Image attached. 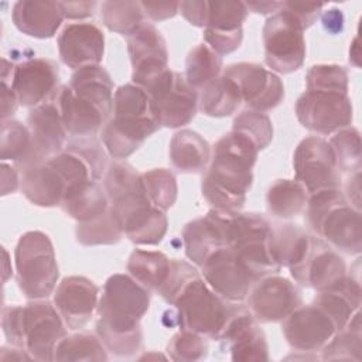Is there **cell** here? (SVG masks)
Returning <instances> with one entry per match:
<instances>
[{
    "label": "cell",
    "instance_id": "cell-20",
    "mask_svg": "<svg viewBox=\"0 0 362 362\" xmlns=\"http://www.w3.org/2000/svg\"><path fill=\"white\" fill-rule=\"evenodd\" d=\"M8 83L17 96L18 105L35 107L57 92L59 83L58 65L45 58L23 61L16 65Z\"/></svg>",
    "mask_w": 362,
    "mask_h": 362
},
{
    "label": "cell",
    "instance_id": "cell-23",
    "mask_svg": "<svg viewBox=\"0 0 362 362\" xmlns=\"http://www.w3.org/2000/svg\"><path fill=\"white\" fill-rule=\"evenodd\" d=\"M57 42L61 61L72 69L99 65L103 58L105 35L93 23H71L65 25Z\"/></svg>",
    "mask_w": 362,
    "mask_h": 362
},
{
    "label": "cell",
    "instance_id": "cell-21",
    "mask_svg": "<svg viewBox=\"0 0 362 362\" xmlns=\"http://www.w3.org/2000/svg\"><path fill=\"white\" fill-rule=\"evenodd\" d=\"M233 211L212 208L205 216L188 222L182 229V243L187 257L197 266L218 249L228 246V222Z\"/></svg>",
    "mask_w": 362,
    "mask_h": 362
},
{
    "label": "cell",
    "instance_id": "cell-30",
    "mask_svg": "<svg viewBox=\"0 0 362 362\" xmlns=\"http://www.w3.org/2000/svg\"><path fill=\"white\" fill-rule=\"evenodd\" d=\"M361 284L358 279L345 276L335 286L318 291L314 304L332 321L337 331L342 329L361 307Z\"/></svg>",
    "mask_w": 362,
    "mask_h": 362
},
{
    "label": "cell",
    "instance_id": "cell-50",
    "mask_svg": "<svg viewBox=\"0 0 362 362\" xmlns=\"http://www.w3.org/2000/svg\"><path fill=\"white\" fill-rule=\"evenodd\" d=\"M197 276H199V273L192 264H189L185 260L171 259V267H170L167 280L158 288L157 293L161 296V298L165 303L173 305V303L177 298V296L180 294V291Z\"/></svg>",
    "mask_w": 362,
    "mask_h": 362
},
{
    "label": "cell",
    "instance_id": "cell-33",
    "mask_svg": "<svg viewBox=\"0 0 362 362\" xmlns=\"http://www.w3.org/2000/svg\"><path fill=\"white\" fill-rule=\"evenodd\" d=\"M74 93L90 100L109 119L113 113V81L110 74L100 65L79 68L71 76L68 85Z\"/></svg>",
    "mask_w": 362,
    "mask_h": 362
},
{
    "label": "cell",
    "instance_id": "cell-26",
    "mask_svg": "<svg viewBox=\"0 0 362 362\" xmlns=\"http://www.w3.org/2000/svg\"><path fill=\"white\" fill-rule=\"evenodd\" d=\"M346 276L344 259L321 238L314 236L310 255L303 264L296 281L317 291L327 290Z\"/></svg>",
    "mask_w": 362,
    "mask_h": 362
},
{
    "label": "cell",
    "instance_id": "cell-14",
    "mask_svg": "<svg viewBox=\"0 0 362 362\" xmlns=\"http://www.w3.org/2000/svg\"><path fill=\"white\" fill-rule=\"evenodd\" d=\"M105 191L122 226L153 206L141 174L126 161H113L105 173Z\"/></svg>",
    "mask_w": 362,
    "mask_h": 362
},
{
    "label": "cell",
    "instance_id": "cell-10",
    "mask_svg": "<svg viewBox=\"0 0 362 362\" xmlns=\"http://www.w3.org/2000/svg\"><path fill=\"white\" fill-rule=\"evenodd\" d=\"M352 113L348 92L307 89L296 102L298 122L318 134L335 133L351 126Z\"/></svg>",
    "mask_w": 362,
    "mask_h": 362
},
{
    "label": "cell",
    "instance_id": "cell-57",
    "mask_svg": "<svg viewBox=\"0 0 362 362\" xmlns=\"http://www.w3.org/2000/svg\"><path fill=\"white\" fill-rule=\"evenodd\" d=\"M361 171L354 173L349 175V178L346 180L345 184V198L348 199V202L361 211Z\"/></svg>",
    "mask_w": 362,
    "mask_h": 362
},
{
    "label": "cell",
    "instance_id": "cell-56",
    "mask_svg": "<svg viewBox=\"0 0 362 362\" xmlns=\"http://www.w3.org/2000/svg\"><path fill=\"white\" fill-rule=\"evenodd\" d=\"M1 120H7L11 117L17 109L18 100L17 96L11 88V85L6 81H1Z\"/></svg>",
    "mask_w": 362,
    "mask_h": 362
},
{
    "label": "cell",
    "instance_id": "cell-34",
    "mask_svg": "<svg viewBox=\"0 0 362 362\" xmlns=\"http://www.w3.org/2000/svg\"><path fill=\"white\" fill-rule=\"evenodd\" d=\"M209 143L194 130H180L170 141L171 164L181 173H199L211 161Z\"/></svg>",
    "mask_w": 362,
    "mask_h": 362
},
{
    "label": "cell",
    "instance_id": "cell-59",
    "mask_svg": "<svg viewBox=\"0 0 362 362\" xmlns=\"http://www.w3.org/2000/svg\"><path fill=\"white\" fill-rule=\"evenodd\" d=\"M322 21H324L325 30L329 33H338L344 27V16H342L341 10H337V8L327 11L324 14Z\"/></svg>",
    "mask_w": 362,
    "mask_h": 362
},
{
    "label": "cell",
    "instance_id": "cell-7",
    "mask_svg": "<svg viewBox=\"0 0 362 362\" xmlns=\"http://www.w3.org/2000/svg\"><path fill=\"white\" fill-rule=\"evenodd\" d=\"M228 246L259 279L281 267L272 250L273 226L256 212H232L228 222Z\"/></svg>",
    "mask_w": 362,
    "mask_h": 362
},
{
    "label": "cell",
    "instance_id": "cell-37",
    "mask_svg": "<svg viewBox=\"0 0 362 362\" xmlns=\"http://www.w3.org/2000/svg\"><path fill=\"white\" fill-rule=\"evenodd\" d=\"M308 192L296 180H277L266 194L267 211L276 218L288 219L301 214L307 205Z\"/></svg>",
    "mask_w": 362,
    "mask_h": 362
},
{
    "label": "cell",
    "instance_id": "cell-16",
    "mask_svg": "<svg viewBox=\"0 0 362 362\" xmlns=\"http://www.w3.org/2000/svg\"><path fill=\"white\" fill-rule=\"evenodd\" d=\"M223 75L239 88L242 100L250 110L267 112L284 99V85L272 71L255 62H238L228 65Z\"/></svg>",
    "mask_w": 362,
    "mask_h": 362
},
{
    "label": "cell",
    "instance_id": "cell-4",
    "mask_svg": "<svg viewBox=\"0 0 362 362\" xmlns=\"http://www.w3.org/2000/svg\"><path fill=\"white\" fill-rule=\"evenodd\" d=\"M305 206V219L310 229L325 243L346 255L361 253V211L348 202L339 188L311 194Z\"/></svg>",
    "mask_w": 362,
    "mask_h": 362
},
{
    "label": "cell",
    "instance_id": "cell-55",
    "mask_svg": "<svg viewBox=\"0 0 362 362\" xmlns=\"http://www.w3.org/2000/svg\"><path fill=\"white\" fill-rule=\"evenodd\" d=\"M64 18L81 20L90 17L98 6L96 1H58Z\"/></svg>",
    "mask_w": 362,
    "mask_h": 362
},
{
    "label": "cell",
    "instance_id": "cell-47",
    "mask_svg": "<svg viewBox=\"0 0 362 362\" xmlns=\"http://www.w3.org/2000/svg\"><path fill=\"white\" fill-rule=\"evenodd\" d=\"M232 130L247 136L256 147L266 148L273 140V124L266 113L256 110H245L235 117Z\"/></svg>",
    "mask_w": 362,
    "mask_h": 362
},
{
    "label": "cell",
    "instance_id": "cell-44",
    "mask_svg": "<svg viewBox=\"0 0 362 362\" xmlns=\"http://www.w3.org/2000/svg\"><path fill=\"white\" fill-rule=\"evenodd\" d=\"M100 10L103 24L110 31L126 37L133 34L144 23L140 1H103Z\"/></svg>",
    "mask_w": 362,
    "mask_h": 362
},
{
    "label": "cell",
    "instance_id": "cell-19",
    "mask_svg": "<svg viewBox=\"0 0 362 362\" xmlns=\"http://www.w3.org/2000/svg\"><path fill=\"white\" fill-rule=\"evenodd\" d=\"M287 344L300 352L321 351L337 332L332 321L315 304L300 305L281 321Z\"/></svg>",
    "mask_w": 362,
    "mask_h": 362
},
{
    "label": "cell",
    "instance_id": "cell-15",
    "mask_svg": "<svg viewBox=\"0 0 362 362\" xmlns=\"http://www.w3.org/2000/svg\"><path fill=\"white\" fill-rule=\"evenodd\" d=\"M247 308L257 322L283 321L303 304L298 287L281 276H264L250 288Z\"/></svg>",
    "mask_w": 362,
    "mask_h": 362
},
{
    "label": "cell",
    "instance_id": "cell-31",
    "mask_svg": "<svg viewBox=\"0 0 362 362\" xmlns=\"http://www.w3.org/2000/svg\"><path fill=\"white\" fill-rule=\"evenodd\" d=\"M314 242V236L308 235L298 225L286 223L273 226L272 235V250L276 262L280 267H288L291 276H298L303 264L305 263L311 246Z\"/></svg>",
    "mask_w": 362,
    "mask_h": 362
},
{
    "label": "cell",
    "instance_id": "cell-3",
    "mask_svg": "<svg viewBox=\"0 0 362 362\" xmlns=\"http://www.w3.org/2000/svg\"><path fill=\"white\" fill-rule=\"evenodd\" d=\"M112 115L100 136L106 151L116 160L127 158L163 127L154 100L136 83H124L115 90Z\"/></svg>",
    "mask_w": 362,
    "mask_h": 362
},
{
    "label": "cell",
    "instance_id": "cell-18",
    "mask_svg": "<svg viewBox=\"0 0 362 362\" xmlns=\"http://www.w3.org/2000/svg\"><path fill=\"white\" fill-rule=\"evenodd\" d=\"M247 7L238 0L208 1V21L204 30V40L221 57L236 51L243 40V21Z\"/></svg>",
    "mask_w": 362,
    "mask_h": 362
},
{
    "label": "cell",
    "instance_id": "cell-43",
    "mask_svg": "<svg viewBox=\"0 0 362 362\" xmlns=\"http://www.w3.org/2000/svg\"><path fill=\"white\" fill-rule=\"evenodd\" d=\"M54 361H107V349L98 335L76 332L58 342Z\"/></svg>",
    "mask_w": 362,
    "mask_h": 362
},
{
    "label": "cell",
    "instance_id": "cell-48",
    "mask_svg": "<svg viewBox=\"0 0 362 362\" xmlns=\"http://www.w3.org/2000/svg\"><path fill=\"white\" fill-rule=\"evenodd\" d=\"M167 352L170 358L177 362L201 361L208 355V342L201 334L181 329L170 339Z\"/></svg>",
    "mask_w": 362,
    "mask_h": 362
},
{
    "label": "cell",
    "instance_id": "cell-8",
    "mask_svg": "<svg viewBox=\"0 0 362 362\" xmlns=\"http://www.w3.org/2000/svg\"><path fill=\"white\" fill-rule=\"evenodd\" d=\"M304 30L296 17L286 8L272 14L263 25L264 62L279 74L300 69L305 58Z\"/></svg>",
    "mask_w": 362,
    "mask_h": 362
},
{
    "label": "cell",
    "instance_id": "cell-60",
    "mask_svg": "<svg viewBox=\"0 0 362 362\" xmlns=\"http://www.w3.org/2000/svg\"><path fill=\"white\" fill-rule=\"evenodd\" d=\"M247 10H252L257 14H269L277 13L281 8L283 1H247L245 3Z\"/></svg>",
    "mask_w": 362,
    "mask_h": 362
},
{
    "label": "cell",
    "instance_id": "cell-38",
    "mask_svg": "<svg viewBox=\"0 0 362 362\" xmlns=\"http://www.w3.org/2000/svg\"><path fill=\"white\" fill-rule=\"evenodd\" d=\"M1 160H11L21 171L33 164V141L27 126L7 119L1 120Z\"/></svg>",
    "mask_w": 362,
    "mask_h": 362
},
{
    "label": "cell",
    "instance_id": "cell-2",
    "mask_svg": "<svg viewBox=\"0 0 362 362\" xmlns=\"http://www.w3.org/2000/svg\"><path fill=\"white\" fill-rule=\"evenodd\" d=\"M259 148L245 134L230 130L214 146L211 163L201 182L204 198L216 209L239 212L253 182Z\"/></svg>",
    "mask_w": 362,
    "mask_h": 362
},
{
    "label": "cell",
    "instance_id": "cell-39",
    "mask_svg": "<svg viewBox=\"0 0 362 362\" xmlns=\"http://www.w3.org/2000/svg\"><path fill=\"white\" fill-rule=\"evenodd\" d=\"M361 313L356 311L348 324L337 331L321 349L325 361H361L362 359Z\"/></svg>",
    "mask_w": 362,
    "mask_h": 362
},
{
    "label": "cell",
    "instance_id": "cell-13",
    "mask_svg": "<svg viewBox=\"0 0 362 362\" xmlns=\"http://www.w3.org/2000/svg\"><path fill=\"white\" fill-rule=\"evenodd\" d=\"M201 270L206 284L222 298L232 303L245 301L250 288L259 280L229 246L212 253L201 266Z\"/></svg>",
    "mask_w": 362,
    "mask_h": 362
},
{
    "label": "cell",
    "instance_id": "cell-35",
    "mask_svg": "<svg viewBox=\"0 0 362 362\" xmlns=\"http://www.w3.org/2000/svg\"><path fill=\"white\" fill-rule=\"evenodd\" d=\"M242 102L238 85L225 75H219L204 86L198 96V107L211 117L230 116L238 110Z\"/></svg>",
    "mask_w": 362,
    "mask_h": 362
},
{
    "label": "cell",
    "instance_id": "cell-1",
    "mask_svg": "<svg viewBox=\"0 0 362 362\" xmlns=\"http://www.w3.org/2000/svg\"><path fill=\"white\" fill-rule=\"evenodd\" d=\"M150 305V290L124 273L112 274L98 303L96 335L116 356H132L141 349L140 321Z\"/></svg>",
    "mask_w": 362,
    "mask_h": 362
},
{
    "label": "cell",
    "instance_id": "cell-41",
    "mask_svg": "<svg viewBox=\"0 0 362 362\" xmlns=\"http://www.w3.org/2000/svg\"><path fill=\"white\" fill-rule=\"evenodd\" d=\"M222 71V57L206 44L195 45L185 61V79L194 89H202Z\"/></svg>",
    "mask_w": 362,
    "mask_h": 362
},
{
    "label": "cell",
    "instance_id": "cell-9",
    "mask_svg": "<svg viewBox=\"0 0 362 362\" xmlns=\"http://www.w3.org/2000/svg\"><path fill=\"white\" fill-rule=\"evenodd\" d=\"M154 100L161 126L177 129L188 124L198 110V92L185 75L167 68L143 88Z\"/></svg>",
    "mask_w": 362,
    "mask_h": 362
},
{
    "label": "cell",
    "instance_id": "cell-53",
    "mask_svg": "<svg viewBox=\"0 0 362 362\" xmlns=\"http://www.w3.org/2000/svg\"><path fill=\"white\" fill-rule=\"evenodd\" d=\"M184 18L195 25L205 27L208 21V1L205 0H192V1H181L180 8Z\"/></svg>",
    "mask_w": 362,
    "mask_h": 362
},
{
    "label": "cell",
    "instance_id": "cell-11",
    "mask_svg": "<svg viewBox=\"0 0 362 362\" xmlns=\"http://www.w3.org/2000/svg\"><path fill=\"white\" fill-rule=\"evenodd\" d=\"M23 341L25 351L35 361H54L58 342L66 335V325L45 298L33 300L21 308Z\"/></svg>",
    "mask_w": 362,
    "mask_h": 362
},
{
    "label": "cell",
    "instance_id": "cell-29",
    "mask_svg": "<svg viewBox=\"0 0 362 362\" xmlns=\"http://www.w3.org/2000/svg\"><path fill=\"white\" fill-rule=\"evenodd\" d=\"M11 18L23 34L44 40L55 35L64 16L58 1L23 0L14 3Z\"/></svg>",
    "mask_w": 362,
    "mask_h": 362
},
{
    "label": "cell",
    "instance_id": "cell-22",
    "mask_svg": "<svg viewBox=\"0 0 362 362\" xmlns=\"http://www.w3.org/2000/svg\"><path fill=\"white\" fill-rule=\"evenodd\" d=\"M99 303V287L83 276L62 279L54 291V305L69 329L85 327Z\"/></svg>",
    "mask_w": 362,
    "mask_h": 362
},
{
    "label": "cell",
    "instance_id": "cell-46",
    "mask_svg": "<svg viewBox=\"0 0 362 362\" xmlns=\"http://www.w3.org/2000/svg\"><path fill=\"white\" fill-rule=\"evenodd\" d=\"M141 178L147 195L154 206L165 212L175 204L178 187L177 178L170 170L153 168L150 171L141 173Z\"/></svg>",
    "mask_w": 362,
    "mask_h": 362
},
{
    "label": "cell",
    "instance_id": "cell-6",
    "mask_svg": "<svg viewBox=\"0 0 362 362\" xmlns=\"http://www.w3.org/2000/svg\"><path fill=\"white\" fill-rule=\"evenodd\" d=\"M16 280L21 293L31 300L54 294L58 281V264L49 236L41 230L23 233L14 250Z\"/></svg>",
    "mask_w": 362,
    "mask_h": 362
},
{
    "label": "cell",
    "instance_id": "cell-25",
    "mask_svg": "<svg viewBox=\"0 0 362 362\" xmlns=\"http://www.w3.org/2000/svg\"><path fill=\"white\" fill-rule=\"evenodd\" d=\"M219 341L229 346L230 358L235 362L269 361V346L264 332L257 325L249 308L242 304L228 322Z\"/></svg>",
    "mask_w": 362,
    "mask_h": 362
},
{
    "label": "cell",
    "instance_id": "cell-49",
    "mask_svg": "<svg viewBox=\"0 0 362 362\" xmlns=\"http://www.w3.org/2000/svg\"><path fill=\"white\" fill-rule=\"evenodd\" d=\"M305 88L348 92V72L344 66L334 64L313 65L305 75Z\"/></svg>",
    "mask_w": 362,
    "mask_h": 362
},
{
    "label": "cell",
    "instance_id": "cell-54",
    "mask_svg": "<svg viewBox=\"0 0 362 362\" xmlns=\"http://www.w3.org/2000/svg\"><path fill=\"white\" fill-rule=\"evenodd\" d=\"M144 16L154 21H161L174 17L178 13L180 3L178 1H140Z\"/></svg>",
    "mask_w": 362,
    "mask_h": 362
},
{
    "label": "cell",
    "instance_id": "cell-17",
    "mask_svg": "<svg viewBox=\"0 0 362 362\" xmlns=\"http://www.w3.org/2000/svg\"><path fill=\"white\" fill-rule=\"evenodd\" d=\"M127 52L133 66L132 81L140 88L168 68L165 40L151 23L144 21L127 37Z\"/></svg>",
    "mask_w": 362,
    "mask_h": 362
},
{
    "label": "cell",
    "instance_id": "cell-45",
    "mask_svg": "<svg viewBox=\"0 0 362 362\" xmlns=\"http://www.w3.org/2000/svg\"><path fill=\"white\" fill-rule=\"evenodd\" d=\"M337 163L338 171L342 173H358L361 171V136L358 129L348 126L344 127L331 137L328 141Z\"/></svg>",
    "mask_w": 362,
    "mask_h": 362
},
{
    "label": "cell",
    "instance_id": "cell-27",
    "mask_svg": "<svg viewBox=\"0 0 362 362\" xmlns=\"http://www.w3.org/2000/svg\"><path fill=\"white\" fill-rule=\"evenodd\" d=\"M54 98L59 106L65 130L71 136H95L109 120L96 105L74 93L68 85L58 88Z\"/></svg>",
    "mask_w": 362,
    "mask_h": 362
},
{
    "label": "cell",
    "instance_id": "cell-58",
    "mask_svg": "<svg viewBox=\"0 0 362 362\" xmlns=\"http://www.w3.org/2000/svg\"><path fill=\"white\" fill-rule=\"evenodd\" d=\"M20 185L18 173L11 165L6 164L3 161L1 165V195H7L10 192H14Z\"/></svg>",
    "mask_w": 362,
    "mask_h": 362
},
{
    "label": "cell",
    "instance_id": "cell-24",
    "mask_svg": "<svg viewBox=\"0 0 362 362\" xmlns=\"http://www.w3.org/2000/svg\"><path fill=\"white\" fill-rule=\"evenodd\" d=\"M27 127L33 141V164L55 156L65 147L68 133L54 95L30 110Z\"/></svg>",
    "mask_w": 362,
    "mask_h": 362
},
{
    "label": "cell",
    "instance_id": "cell-28",
    "mask_svg": "<svg viewBox=\"0 0 362 362\" xmlns=\"http://www.w3.org/2000/svg\"><path fill=\"white\" fill-rule=\"evenodd\" d=\"M20 188L31 204L51 208L61 205L66 184L47 158L21 170Z\"/></svg>",
    "mask_w": 362,
    "mask_h": 362
},
{
    "label": "cell",
    "instance_id": "cell-40",
    "mask_svg": "<svg viewBox=\"0 0 362 362\" xmlns=\"http://www.w3.org/2000/svg\"><path fill=\"white\" fill-rule=\"evenodd\" d=\"M165 212L151 206L123 225V232L136 245H158L167 233Z\"/></svg>",
    "mask_w": 362,
    "mask_h": 362
},
{
    "label": "cell",
    "instance_id": "cell-36",
    "mask_svg": "<svg viewBox=\"0 0 362 362\" xmlns=\"http://www.w3.org/2000/svg\"><path fill=\"white\" fill-rule=\"evenodd\" d=\"M126 267L133 279H136L147 290L157 293L167 280L171 259L158 250L136 249L132 252Z\"/></svg>",
    "mask_w": 362,
    "mask_h": 362
},
{
    "label": "cell",
    "instance_id": "cell-5",
    "mask_svg": "<svg viewBox=\"0 0 362 362\" xmlns=\"http://www.w3.org/2000/svg\"><path fill=\"white\" fill-rule=\"evenodd\" d=\"M173 305L181 329L219 341L240 304L222 298L199 274L180 291Z\"/></svg>",
    "mask_w": 362,
    "mask_h": 362
},
{
    "label": "cell",
    "instance_id": "cell-12",
    "mask_svg": "<svg viewBox=\"0 0 362 362\" xmlns=\"http://www.w3.org/2000/svg\"><path fill=\"white\" fill-rule=\"evenodd\" d=\"M296 181L308 195L322 189L339 188L341 177L329 143L318 136L303 139L293 156Z\"/></svg>",
    "mask_w": 362,
    "mask_h": 362
},
{
    "label": "cell",
    "instance_id": "cell-51",
    "mask_svg": "<svg viewBox=\"0 0 362 362\" xmlns=\"http://www.w3.org/2000/svg\"><path fill=\"white\" fill-rule=\"evenodd\" d=\"M21 308L23 305H7L1 313V328L6 339L11 346L24 348L23 327H21Z\"/></svg>",
    "mask_w": 362,
    "mask_h": 362
},
{
    "label": "cell",
    "instance_id": "cell-32",
    "mask_svg": "<svg viewBox=\"0 0 362 362\" xmlns=\"http://www.w3.org/2000/svg\"><path fill=\"white\" fill-rule=\"evenodd\" d=\"M110 206L106 191L98 181H83L66 188L61 208L76 222L96 219Z\"/></svg>",
    "mask_w": 362,
    "mask_h": 362
},
{
    "label": "cell",
    "instance_id": "cell-52",
    "mask_svg": "<svg viewBox=\"0 0 362 362\" xmlns=\"http://www.w3.org/2000/svg\"><path fill=\"white\" fill-rule=\"evenodd\" d=\"M322 7H324L322 3L283 1V8H286L288 13H291L296 17V20L300 23L303 30L311 27L317 21Z\"/></svg>",
    "mask_w": 362,
    "mask_h": 362
},
{
    "label": "cell",
    "instance_id": "cell-42",
    "mask_svg": "<svg viewBox=\"0 0 362 362\" xmlns=\"http://www.w3.org/2000/svg\"><path fill=\"white\" fill-rule=\"evenodd\" d=\"M76 240L83 246L96 245H115L124 235L123 226L115 214L113 208L109 206L105 214L89 222H78L75 229Z\"/></svg>",
    "mask_w": 362,
    "mask_h": 362
}]
</instances>
